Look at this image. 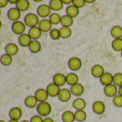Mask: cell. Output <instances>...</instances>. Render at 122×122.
<instances>
[{
    "mask_svg": "<svg viewBox=\"0 0 122 122\" xmlns=\"http://www.w3.org/2000/svg\"><path fill=\"white\" fill-rule=\"evenodd\" d=\"M42 117L40 116V115H36V116H33L30 118V122H43Z\"/></svg>",
    "mask_w": 122,
    "mask_h": 122,
    "instance_id": "obj_40",
    "label": "cell"
},
{
    "mask_svg": "<svg viewBox=\"0 0 122 122\" xmlns=\"http://www.w3.org/2000/svg\"><path fill=\"white\" fill-rule=\"evenodd\" d=\"M8 122H19L18 120H14V119H10Z\"/></svg>",
    "mask_w": 122,
    "mask_h": 122,
    "instance_id": "obj_47",
    "label": "cell"
},
{
    "mask_svg": "<svg viewBox=\"0 0 122 122\" xmlns=\"http://www.w3.org/2000/svg\"><path fill=\"white\" fill-rule=\"evenodd\" d=\"M73 107L75 110H85L86 107V102L84 98H75L73 102Z\"/></svg>",
    "mask_w": 122,
    "mask_h": 122,
    "instance_id": "obj_18",
    "label": "cell"
},
{
    "mask_svg": "<svg viewBox=\"0 0 122 122\" xmlns=\"http://www.w3.org/2000/svg\"><path fill=\"white\" fill-rule=\"evenodd\" d=\"M66 82H67V84L69 86H73L79 83V77H78V75L76 73H70L66 75Z\"/></svg>",
    "mask_w": 122,
    "mask_h": 122,
    "instance_id": "obj_25",
    "label": "cell"
},
{
    "mask_svg": "<svg viewBox=\"0 0 122 122\" xmlns=\"http://www.w3.org/2000/svg\"><path fill=\"white\" fill-rule=\"evenodd\" d=\"M8 3H9L8 0H0V7H1V8L5 7Z\"/></svg>",
    "mask_w": 122,
    "mask_h": 122,
    "instance_id": "obj_41",
    "label": "cell"
},
{
    "mask_svg": "<svg viewBox=\"0 0 122 122\" xmlns=\"http://www.w3.org/2000/svg\"><path fill=\"white\" fill-rule=\"evenodd\" d=\"M20 122H30V120H22V121Z\"/></svg>",
    "mask_w": 122,
    "mask_h": 122,
    "instance_id": "obj_48",
    "label": "cell"
},
{
    "mask_svg": "<svg viewBox=\"0 0 122 122\" xmlns=\"http://www.w3.org/2000/svg\"><path fill=\"white\" fill-rule=\"evenodd\" d=\"M112 49L116 51H122V39H117L112 41Z\"/></svg>",
    "mask_w": 122,
    "mask_h": 122,
    "instance_id": "obj_35",
    "label": "cell"
},
{
    "mask_svg": "<svg viewBox=\"0 0 122 122\" xmlns=\"http://www.w3.org/2000/svg\"><path fill=\"white\" fill-rule=\"evenodd\" d=\"M118 95H120L122 97V86L118 87Z\"/></svg>",
    "mask_w": 122,
    "mask_h": 122,
    "instance_id": "obj_45",
    "label": "cell"
},
{
    "mask_svg": "<svg viewBox=\"0 0 122 122\" xmlns=\"http://www.w3.org/2000/svg\"><path fill=\"white\" fill-rule=\"evenodd\" d=\"M43 122H54V120H53L51 117H45Z\"/></svg>",
    "mask_w": 122,
    "mask_h": 122,
    "instance_id": "obj_43",
    "label": "cell"
},
{
    "mask_svg": "<svg viewBox=\"0 0 122 122\" xmlns=\"http://www.w3.org/2000/svg\"><path fill=\"white\" fill-rule=\"evenodd\" d=\"M29 49L30 51V52L32 53H38L41 51V44L39 41H32V42L30 43Z\"/></svg>",
    "mask_w": 122,
    "mask_h": 122,
    "instance_id": "obj_29",
    "label": "cell"
},
{
    "mask_svg": "<svg viewBox=\"0 0 122 122\" xmlns=\"http://www.w3.org/2000/svg\"><path fill=\"white\" fill-rule=\"evenodd\" d=\"M120 55H121V58H122V51L120 52Z\"/></svg>",
    "mask_w": 122,
    "mask_h": 122,
    "instance_id": "obj_50",
    "label": "cell"
},
{
    "mask_svg": "<svg viewBox=\"0 0 122 122\" xmlns=\"http://www.w3.org/2000/svg\"><path fill=\"white\" fill-rule=\"evenodd\" d=\"M32 41L33 40L31 39V37L29 34H27V33H25L23 35H20L19 38H18V43L22 47H30Z\"/></svg>",
    "mask_w": 122,
    "mask_h": 122,
    "instance_id": "obj_13",
    "label": "cell"
},
{
    "mask_svg": "<svg viewBox=\"0 0 122 122\" xmlns=\"http://www.w3.org/2000/svg\"><path fill=\"white\" fill-rule=\"evenodd\" d=\"M12 31L15 34L18 35H23L25 34L24 32L26 31V24L22 21H17V22H13L12 26H11Z\"/></svg>",
    "mask_w": 122,
    "mask_h": 122,
    "instance_id": "obj_4",
    "label": "cell"
},
{
    "mask_svg": "<svg viewBox=\"0 0 122 122\" xmlns=\"http://www.w3.org/2000/svg\"><path fill=\"white\" fill-rule=\"evenodd\" d=\"M49 19L52 25H58V24H61V17L58 13H52V14L50 16Z\"/></svg>",
    "mask_w": 122,
    "mask_h": 122,
    "instance_id": "obj_34",
    "label": "cell"
},
{
    "mask_svg": "<svg viewBox=\"0 0 122 122\" xmlns=\"http://www.w3.org/2000/svg\"><path fill=\"white\" fill-rule=\"evenodd\" d=\"M40 22H41L40 17L34 13L27 14L24 18V23L26 24V26H28L30 29L35 28V27H39Z\"/></svg>",
    "mask_w": 122,
    "mask_h": 122,
    "instance_id": "obj_1",
    "label": "cell"
},
{
    "mask_svg": "<svg viewBox=\"0 0 122 122\" xmlns=\"http://www.w3.org/2000/svg\"><path fill=\"white\" fill-rule=\"evenodd\" d=\"M82 61L78 57H72L68 61V67L72 71H78L82 67Z\"/></svg>",
    "mask_w": 122,
    "mask_h": 122,
    "instance_id": "obj_5",
    "label": "cell"
},
{
    "mask_svg": "<svg viewBox=\"0 0 122 122\" xmlns=\"http://www.w3.org/2000/svg\"><path fill=\"white\" fill-rule=\"evenodd\" d=\"M62 3H63L64 5H69V6H71V5H73V0H62Z\"/></svg>",
    "mask_w": 122,
    "mask_h": 122,
    "instance_id": "obj_42",
    "label": "cell"
},
{
    "mask_svg": "<svg viewBox=\"0 0 122 122\" xmlns=\"http://www.w3.org/2000/svg\"><path fill=\"white\" fill-rule=\"evenodd\" d=\"M36 98L38 99L39 103L41 102H47L48 98H49V94L46 89H43V88H40L35 92V95H34Z\"/></svg>",
    "mask_w": 122,
    "mask_h": 122,
    "instance_id": "obj_7",
    "label": "cell"
},
{
    "mask_svg": "<svg viewBox=\"0 0 122 122\" xmlns=\"http://www.w3.org/2000/svg\"><path fill=\"white\" fill-rule=\"evenodd\" d=\"M18 0H8V2L10 3V4H18Z\"/></svg>",
    "mask_w": 122,
    "mask_h": 122,
    "instance_id": "obj_44",
    "label": "cell"
},
{
    "mask_svg": "<svg viewBox=\"0 0 122 122\" xmlns=\"http://www.w3.org/2000/svg\"><path fill=\"white\" fill-rule=\"evenodd\" d=\"M37 112L40 116L48 117L51 113V106L48 102H41L37 107Z\"/></svg>",
    "mask_w": 122,
    "mask_h": 122,
    "instance_id": "obj_2",
    "label": "cell"
},
{
    "mask_svg": "<svg viewBox=\"0 0 122 122\" xmlns=\"http://www.w3.org/2000/svg\"><path fill=\"white\" fill-rule=\"evenodd\" d=\"M71 92H72V94H73V96H75V97H80V96H82L83 94H84V92H85V87L84 86L82 85V84H76V85H74V86H71Z\"/></svg>",
    "mask_w": 122,
    "mask_h": 122,
    "instance_id": "obj_19",
    "label": "cell"
},
{
    "mask_svg": "<svg viewBox=\"0 0 122 122\" xmlns=\"http://www.w3.org/2000/svg\"><path fill=\"white\" fill-rule=\"evenodd\" d=\"M113 104L117 107H122V97L120 95H117L115 97H113Z\"/></svg>",
    "mask_w": 122,
    "mask_h": 122,
    "instance_id": "obj_38",
    "label": "cell"
},
{
    "mask_svg": "<svg viewBox=\"0 0 122 122\" xmlns=\"http://www.w3.org/2000/svg\"><path fill=\"white\" fill-rule=\"evenodd\" d=\"M61 119L63 122H74L75 121L74 113L70 110H67V111L63 112V114L61 116Z\"/></svg>",
    "mask_w": 122,
    "mask_h": 122,
    "instance_id": "obj_27",
    "label": "cell"
},
{
    "mask_svg": "<svg viewBox=\"0 0 122 122\" xmlns=\"http://www.w3.org/2000/svg\"><path fill=\"white\" fill-rule=\"evenodd\" d=\"M39 28L42 32H50L52 30V24L50 21V19L46 18V19L41 20V22L39 24Z\"/></svg>",
    "mask_w": 122,
    "mask_h": 122,
    "instance_id": "obj_14",
    "label": "cell"
},
{
    "mask_svg": "<svg viewBox=\"0 0 122 122\" xmlns=\"http://www.w3.org/2000/svg\"><path fill=\"white\" fill-rule=\"evenodd\" d=\"M13 62V56L7 54H3L1 56V63L5 66H9L10 64H12Z\"/></svg>",
    "mask_w": 122,
    "mask_h": 122,
    "instance_id": "obj_32",
    "label": "cell"
},
{
    "mask_svg": "<svg viewBox=\"0 0 122 122\" xmlns=\"http://www.w3.org/2000/svg\"><path fill=\"white\" fill-rule=\"evenodd\" d=\"M118 93V89L117 86H116L114 84H111L109 86H105L104 88V94L108 97H115Z\"/></svg>",
    "mask_w": 122,
    "mask_h": 122,
    "instance_id": "obj_8",
    "label": "cell"
},
{
    "mask_svg": "<svg viewBox=\"0 0 122 122\" xmlns=\"http://www.w3.org/2000/svg\"><path fill=\"white\" fill-rule=\"evenodd\" d=\"M50 37L51 40L53 41H58L60 40L61 37V33H60V30H57V29H52L50 31Z\"/></svg>",
    "mask_w": 122,
    "mask_h": 122,
    "instance_id": "obj_37",
    "label": "cell"
},
{
    "mask_svg": "<svg viewBox=\"0 0 122 122\" xmlns=\"http://www.w3.org/2000/svg\"><path fill=\"white\" fill-rule=\"evenodd\" d=\"M79 8H77L76 6H74L73 5H71V6H69L66 8V15L73 18H76L79 15Z\"/></svg>",
    "mask_w": 122,
    "mask_h": 122,
    "instance_id": "obj_26",
    "label": "cell"
},
{
    "mask_svg": "<svg viewBox=\"0 0 122 122\" xmlns=\"http://www.w3.org/2000/svg\"><path fill=\"white\" fill-rule=\"evenodd\" d=\"M111 36L113 37L115 40L117 39H122V27L120 26H115L111 29Z\"/></svg>",
    "mask_w": 122,
    "mask_h": 122,
    "instance_id": "obj_28",
    "label": "cell"
},
{
    "mask_svg": "<svg viewBox=\"0 0 122 122\" xmlns=\"http://www.w3.org/2000/svg\"><path fill=\"white\" fill-rule=\"evenodd\" d=\"M46 90H47V92H48V94H49L50 97H58V96H59L60 91H61V88H60V86H57L56 84L51 83V84H50L49 86H47Z\"/></svg>",
    "mask_w": 122,
    "mask_h": 122,
    "instance_id": "obj_9",
    "label": "cell"
},
{
    "mask_svg": "<svg viewBox=\"0 0 122 122\" xmlns=\"http://www.w3.org/2000/svg\"><path fill=\"white\" fill-rule=\"evenodd\" d=\"M113 77H114V75L111 74L110 73H105L100 77V83L105 86H109L111 84H113Z\"/></svg>",
    "mask_w": 122,
    "mask_h": 122,
    "instance_id": "obj_20",
    "label": "cell"
},
{
    "mask_svg": "<svg viewBox=\"0 0 122 122\" xmlns=\"http://www.w3.org/2000/svg\"><path fill=\"white\" fill-rule=\"evenodd\" d=\"M73 5L77 8H82L86 5V0H73Z\"/></svg>",
    "mask_w": 122,
    "mask_h": 122,
    "instance_id": "obj_39",
    "label": "cell"
},
{
    "mask_svg": "<svg viewBox=\"0 0 122 122\" xmlns=\"http://www.w3.org/2000/svg\"><path fill=\"white\" fill-rule=\"evenodd\" d=\"M25 105L29 107V108H34L38 107L39 105V101L36 98L35 96H28L25 98Z\"/></svg>",
    "mask_w": 122,
    "mask_h": 122,
    "instance_id": "obj_16",
    "label": "cell"
},
{
    "mask_svg": "<svg viewBox=\"0 0 122 122\" xmlns=\"http://www.w3.org/2000/svg\"><path fill=\"white\" fill-rule=\"evenodd\" d=\"M72 92L71 90H69L67 88H62L61 89V91H60V94H59V96H58V98H59V100L61 101V102H68L71 97H72Z\"/></svg>",
    "mask_w": 122,
    "mask_h": 122,
    "instance_id": "obj_11",
    "label": "cell"
},
{
    "mask_svg": "<svg viewBox=\"0 0 122 122\" xmlns=\"http://www.w3.org/2000/svg\"><path fill=\"white\" fill-rule=\"evenodd\" d=\"M0 122H6L5 120H0Z\"/></svg>",
    "mask_w": 122,
    "mask_h": 122,
    "instance_id": "obj_49",
    "label": "cell"
},
{
    "mask_svg": "<svg viewBox=\"0 0 122 122\" xmlns=\"http://www.w3.org/2000/svg\"><path fill=\"white\" fill-rule=\"evenodd\" d=\"M60 33H61V39H69L70 37L72 36V30L71 28H64L61 27L60 29Z\"/></svg>",
    "mask_w": 122,
    "mask_h": 122,
    "instance_id": "obj_33",
    "label": "cell"
},
{
    "mask_svg": "<svg viewBox=\"0 0 122 122\" xmlns=\"http://www.w3.org/2000/svg\"><path fill=\"white\" fill-rule=\"evenodd\" d=\"M91 73L95 78H99V79H100V77L105 73V69L102 65H100V64H96V65H94V66L92 67Z\"/></svg>",
    "mask_w": 122,
    "mask_h": 122,
    "instance_id": "obj_12",
    "label": "cell"
},
{
    "mask_svg": "<svg viewBox=\"0 0 122 122\" xmlns=\"http://www.w3.org/2000/svg\"><path fill=\"white\" fill-rule=\"evenodd\" d=\"M53 83L56 84L57 86L60 87L64 86L65 84H67L66 82V75H64L63 73H56L53 76Z\"/></svg>",
    "mask_w": 122,
    "mask_h": 122,
    "instance_id": "obj_17",
    "label": "cell"
},
{
    "mask_svg": "<svg viewBox=\"0 0 122 122\" xmlns=\"http://www.w3.org/2000/svg\"><path fill=\"white\" fill-rule=\"evenodd\" d=\"M49 6L53 11H60L63 8L64 4L62 3V0H51L49 2Z\"/></svg>",
    "mask_w": 122,
    "mask_h": 122,
    "instance_id": "obj_21",
    "label": "cell"
},
{
    "mask_svg": "<svg viewBox=\"0 0 122 122\" xmlns=\"http://www.w3.org/2000/svg\"><path fill=\"white\" fill-rule=\"evenodd\" d=\"M22 114H23V111L20 107H13L9 110V117L10 119H14V120H19L21 117H22Z\"/></svg>",
    "mask_w": 122,
    "mask_h": 122,
    "instance_id": "obj_10",
    "label": "cell"
},
{
    "mask_svg": "<svg viewBox=\"0 0 122 122\" xmlns=\"http://www.w3.org/2000/svg\"><path fill=\"white\" fill-rule=\"evenodd\" d=\"M17 8H18L19 11L21 12H24L30 9V2L29 0H18V4L16 5Z\"/></svg>",
    "mask_w": 122,
    "mask_h": 122,
    "instance_id": "obj_22",
    "label": "cell"
},
{
    "mask_svg": "<svg viewBox=\"0 0 122 122\" xmlns=\"http://www.w3.org/2000/svg\"><path fill=\"white\" fill-rule=\"evenodd\" d=\"M18 45L15 43H8L6 46V52L7 54L11 55V56H15L18 53Z\"/></svg>",
    "mask_w": 122,
    "mask_h": 122,
    "instance_id": "obj_24",
    "label": "cell"
},
{
    "mask_svg": "<svg viewBox=\"0 0 122 122\" xmlns=\"http://www.w3.org/2000/svg\"><path fill=\"white\" fill-rule=\"evenodd\" d=\"M92 108H93V111H94L96 114H97V115H102L105 112V110H106V106H105V104L102 101H96V102L93 104Z\"/></svg>",
    "mask_w": 122,
    "mask_h": 122,
    "instance_id": "obj_15",
    "label": "cell"
},
{
    "mask_svg": "<svg viewBox=\"0 0 122 122\" xmlns=\"http://www.w3.org/2000/svg\"><path fill=\"white\" fill-rule=\"evenodd\" d=\"M37 15L40 18H43V19H46V18H50L51 15V8L49 5H41L37 9Z\"/></svg>",
    "mask_w": 122,
    "mask_h": 122,
    "instance_id": "obj_3",
    "label": "cell"
},
{
    "mask_svg": "<svg viewBox=\"0 0 122 122\" xmlns=\"http://www.w3.org/2000/svg\"><path fill=\"white\" fill-rule=\"evenodd\" d=\"M74 117H75V121L84 122L85 120H86L87 115L85 110H76L74 112Z\"/></svg>",
    "mask_w": 122,
    "mask_h": 122,
    "instance_id": "obj_31",
    "label": "cell"
},
{
    "mask_svg": "<svg viewBox=\"0 0 122 122\" xmlns=\"http://www.w3.org/2000/svg\"><path fill=\"white\" fill-rule=\"evenodd\" d=\"M28 34L31 37V39H32L33 41H38V40L41 37L42 31L40 30L39 27H35V28L30 29V30H29V33H28Z\"/></svg>",
    "mask_w": 122,
    "mask_h": 122,
    "instance_id": "obj_23",
    "label": "cell"
},
{
    "mask_svg": "<svg viewBox=\"0 0 122 122\" xmlns=\"http://www.w3.org/2000/svg\"><path fill=\"white\" fill-rule=\"evenodd\" d=\"M61 25L64 28H71L73 25V18L67 15H64L63 17H61Z\"/></svg>",
    "mask_w": 122,
    "mask_h": 122,
    "instance_id": "obj_30",
    "label": "cell"
},
{
    "mask_svg": "<svg viewBox=\"0 0 122 122\" xmlns=\"http://www.w3.org/2000/svg\"><path fill=\"white\" fill-rule=\"evenodd\" d=\"M86 4H92V3H95V0H86Z\"/></svg>",
    "mask_w": 122,
    "mask_h": 122,
    "instance_id": "obj_46",
    "label": "cell"
},
{
    "mask_svg": "<svg viewBox=\"0 0 122 122\" xmlns=\"http://www.w3.org/2000/svg\"><path fill=\"white\" fill-rule=\"evenodd\" d=\"M7 17L13 22L19 21V18H21V11H19L17 7H12L8 10Z\"/></svg>",
    "mask_w": 122,
    "mask_h": 122,
    "instance_id": "obj_6",
    "label": "cell"
},
{
    "mask_svg": "<svg viewBox=\"0 0 122 122\" xmlns=\"http://www.w3.org/2000/svg\"><path fill=\"white\" fill-rule=\"evenodd\" d=\"M113 84L117 87L122 86V73H117L114 74L113 77Z\"/></svg>",
    "mask_w": 122,
    "mask_h": 122,
    "instance_id": "obj_36",
    "label": "cell"
}]
</instances>
